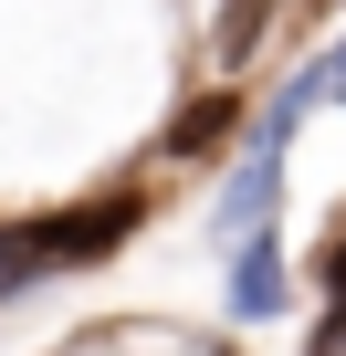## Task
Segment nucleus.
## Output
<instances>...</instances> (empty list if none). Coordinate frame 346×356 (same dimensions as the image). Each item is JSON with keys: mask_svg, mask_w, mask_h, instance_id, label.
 I'll return each mask as SVG.
<instances>
[{"mask_svg": "<svg viewBox=\"0 0 346 356\" xmlns=\"http://www.w3.org/2000/svg\"><path fill=\"white\" fill-rule=\"evenodd\" d=\"M325 293H336V314H325V335H315V356H336V346H346V252L325 262Z\"/></svg>", "mask_w": 346, "mask_h": 356, "instance_id": "obj_5", "label": "nucleus"}, {"mask_svg": "<svg viewBox=\"0 0 346 356\" xmlns=\"http://www.w3.org/2000/svg\"><path fill=\"white\" fill-rule=\"evenodd\" d=\"M273 189H283V136H262V147L242 157V178L221 189V241H252V231L273 220Z\"/></svg>", "mask_w": 346, "mask_h": 356, "instance_id": "obj_2", "label": "nucleus"}, {"mask_svg": "<svg viewBox=\"0 0 346 356\" xmlns=\"http://www.w3.org/2000/svg\"><path fill=\"white\" fill-rule=\"evenodd\" d=\"M126 231H136V200H95V210H63V220H22V231H0V293H11V283H32V273L105 262Z\"/></svg>", "mask_w": 346, "mask_h": 356, "instance_id": "obj_1", "label": "nucleus"}, {"mask_svg": "<svg viewBox=\"0 0 346 356\" xmlns=\"http://www.w3.org/2000/svg\"><path fill=\"white\" fill-rule=\"evenodd\" d=\"M231 126H242V95H200V105H179V126H168V157H210Z\"/></svg>", "mask_w": 346, "mask_h": 356, "instance_id": "obj_4", "label": "nucleus"}, {"mask_svg": "<svg viewBox=\"0 0 346 356\" xmlns=\"http://www.w3.org/2000/svg\"><path fill=\"white\" fill-rule=\"evenodd\" d=\"M231 304L242 314H273L283 304V262H273V241L252 231V241H231Z\"/></svg>", "mask_w": 346, "mask_h": 356, "instance_id": "obj_3", "label": "nucleus"}, {"mask_svg": "<svg viewBox=\"0 0 346 356\" xmlns=\"http://www.w3.org/2000/svg\"><path fill=\"white\" fill-rule=\"evenodd\" d=\"M315 95H336V105H346V42L325 53V74H315Z\"/></svg>", "mask_w": 346, "mask_h": 356, "instance_id": "obj_6", "label": "nucleus"}]
</instances>
